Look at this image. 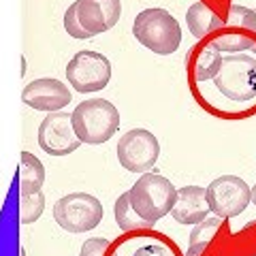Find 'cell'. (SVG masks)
Here are the masks:
<instances>
[{
  "mask_svg": "<svg viewBox=\"0 0 256 256\" xmlns=\"http://www.w3.org/2000/svg\"><path fill=\"white\" fill-rule=\"evenodd\" d=\"M190 60L194 88L214 82L228 100L250 102L256 98V50L222 54L212 43H203Z\"/></svg>",
  "mask_w": 256,
  "mask_h": 256,
  "instance_id": "cell-1",
  "label": "cell"
},
{
  "mask_svg": "<svg viewBox=\"0 0 256 256\" xmlns=\"http://www.w3.org/2000/svg\"><path fill=\"white\" fill-rule=\"evenodd\" d=\"M107 256H182V252L169 237L143 228L118 237L109 246Z\"/></svg>",
  "mask_w": 256,
  "mask_h": 256,
  "instance_id": "cell-12",
  "label": "cell"
},
{
  "mask_svg": "<svg viewBox=\"0 0 256 256\" xmlns=\"http://www.w3.org/2000/svg\"><path fill=\"white\" fill-rule=\"evenodd\" d=\"M73 98V94L68 92L66 84H62L60 79L54 77H41L30 82L22 92V100L28 107L36 109V111H60L64 109Z\"/></svg>",
  "mask_w": 256,
  "mask_h": 256,
  "instance_id": "cell-14",
  "label": "cell"
},
{
  "mask_svg": "<svg viewBox=\"0 0 256 256\" xmlns=\"http://www.w3.org/2000/svg\"><path fill=\"white\" fill-rule=\"evenodd\" d=\"M175 222L180 224H198L207 218L210 205H207L205 188L201 186H184L175 194V203L169 212Z\"/></svg>",
  "mask_w": 256,
  "mask_h": 256,
  "instance_id": "cell-15",
  "label": "cell"
},
{
  "mask_svg": "<svg viewBox=\"0 0 256 256\" xmlns=\"http://www.w3.org/2000/svg\"><path fill=\"white\" fill-rule=\"evenodd\" d=\"M175 194H178V188L171 184V180L152 171L143 173L132 184V188L128 190V198H130L134 212L146 222H150L152 226L171 212L175 203Z\"/></svg>",
  "mask_w": 256,
  "mask_h": 256,
  "instance_id": "cell-5",
  "label": "cell"
},
{
  "mask_svg": "<svg viewBox=\"0 0 256 256\" xmlns=\"http://www.w3.org/2000/svg\"><path fill=\"white\" fill-rule=\"evenodd\" d=\"M111 242L109 239H100V237H92L82 246L79 250V256H107Z\"/></svg>",
  "mask_w": 256,
  "mask_h": 256,
  "instance_id": "cell-21",
  "label": "cell"
},
{
  "mask_svg": "<svg viewBox=\"0 0 256 256\" xmlns=\"http://www.w3.org/2000/svg\"><path fill=\"white\" fill-rule=\"evenodd\" d=\"M75 134L86 146H102L120 128V111L105 98H90L75 107L70 114Z\"/></svg>",
  "mask_w": 256,
  "mask_h": 256,
  "instance_id": "cell-3",
  "label": "cell"
},
{
  "mask_svg": "<svg viewBox=\"0 0 256 256\" xmlns=\"http://www.w3.org/2000/svg\"><path fill=\"white\" fill-rule=\"evenodd\" d=\"M54 220L62 230L68 233H86L94 230L102 220V203L88 192H73L56 201Z\"/></svg>",
  "mask_w": 256,
  "mask_h": 256,
  "instance_id": "cell-7",
  "label": "cell"
},
{
  "mask_svg": "<svg viewBox=\"0 0 256 256\" xmlns=\"http://www.w3.org/2000/svg\"><path fill=\"white\" fill-rule=\"evenodd\" d=\"M132 34L146 50L158 56H169L178 52L182 43V28L169 11L152 6L143 9L132 24Z\"/></svg>",
  "mask_w": 256,
  "mask_h": 256,
  "instance_id": "cell-4",
  "label": "cell"
},
{
  "mask_svg": "<svg viewBox=\"0 0 256 256\" xmlns=\"http://www.w3.org/2000/svg\"><path fill=\"white\" fill-rule=\"evenodd\" d=\"M250 203H254V205H256V184L250 188Z\"/></svg>",
  "mask_w": 256,
  "mask_h": 256,
  "instance_id": "cell-22",
  "label": "cell"
},
{
  "mask_svg": "<svg viewBox=\"0 0 256 256\" xmlns=\"http://www.w3.org/2000/svg\"><path fill=\"white\" fill-rule=\"evenodd\" d=\"M210 212L222 220L242 214L250 203V186L237 175H220L205 190Z\"/></svg>",
  "mask_w": 256,
  "mask_h": 256,
  "instance_id": "cell-11",
  "label": "cell"
},
{
  "mask_svg": "<svg viewBox=\"0 0 256 256\" xmlns=\"http://www.w3.org/2000/svg\"><path fill=\"white\" fill-rule=\"evenodd\" d=\"M235 252L237 256H256V220L248 222L242 233L235 235Z\"/></svg>",
  "mask_w": 256,
  "mask_h": 256,
  "instance_id": "cell-20",
  "label": "cell"
},
{
  "mask_svg": "<svg viewBox=\"0 0 256 256\" xmlns=\"http://www.w3.org/2000/svg\"><path fill=\"white\" fill-rule=\"evenodd\" d=\"M114 216H116V222H118L120 230H124V233L152 228V224L146 222L137 212H134V207L130 205V198H128V192H124V194H120V196L116 198Z\"/></svg>",
  "mask_w": 256,
  "mask_h": 256,
  "instance_id": "cell-18",
  "label": "cell"
},
{
  "mask_svg": "<svg viewBox=\"0 0 256 256\" xmlns=\"http://www.w3.org/2000/svg\"><path fill=\"white\" fill-rule=\"evenodd\" d=\"M82 146L66 111H52L38 126V148L50 156H68Z\"/></svg>",
  "mask_w": 256,
  "mask_h": 256,
  "instance_id": "cell-13",
  "label": "cell"
},
{
  "mask_svg": "<svg viewBox=\"0 0 256 256\" xmlns=\"http://www.w3.org/2000/svg\"><path fill=\"white\" fill-rule=\"evenodd\" d=\"M66 77L75 92H100L111 82V62L98 52H77L66 64Z\"/></svg>",
  "mask_w": 256,
  "mask_h": 256,
  "instance_id": "cell-8",
  "label": "cell"
},
{
  "mask_svg": "<svg viewBox=\"0 0 256 256\" xmlns=\"http://www.w3.org/2000/svg\"><path fill=\"white\" fill-rule=\"evenodd\" d=\"M254 13H256V9H254Z\"/></svg>",
  "mask_w": 256,
  "mask_h": 256,
  "instance_id": "cell-23",
  "label": "cell"
},
{
  "mask_svg": "<svg viewBox=\"0 0 256 256\" xmlns=\"http://www.w3.org/2000/svg\"><path fill=\"white\" fill-rule=\"evenodd\" d=\"M186 22H188V30L192 32V36L203 41V38L212 36L214 32H218L222 28V18L216 13L210 4L205 2H194L186 13Z\"/></svg>",
  "mask_w": 256,
  "mask_h": 256,
  "instance_id": "cell-16",
  "label": "cell"
},
{
  "mask_svg": "<svg viewBox=\"0 0 256 256\" xmlns=\"http://www.w3.org/2000/svg\"><path fill=\"white\" fill-rule=\"evenodd\" d=\"M45 182V166L34 154L22 152V162H20V196L24 194H34L41 192Z\"/></svg>",
  "mask_w": 256,
  "mask_h": 256,
  "instance_id": "cell-17",
  "label": "cell"
},
{
  "mask_svg": "<svg viewBox=\"0 0 256 256\" xmlns=\"http://www.w3.org/2000/svg\"><path fill=\"white\" fill-rule=\"evenodd\" d=\"M210 43L222 54L256 50V13L242 4H230L228 18L218 32H214Z\"/></svg>",
  "mask_w": 256,
  "mask_h": 256,
  "instance_id": "cell-6",
  "label": "cell"
},
{
  "mask_svg": "<svg viewBox=\"0 0 256 256\" xmlns=\"http://www.w3.org/2000/svg\"><path fill=\"white\" fill-rule=\"evenodd\" d=\"M120 15V0H75L64 13V30L73 38H92L114 28Z\"/></svg>",
  "mask_w": 256,
  "mask_h": 256,
  "instance_id": "cell-2",
  "label": "cell"
},
{
  "mask_svg": "<svg viewBox=\"0 0 256 256\" xmlns=\"http://www.w3.org/2000/svg\"><path fill=\"white\" fill-rule=\"evenodd\" d=\"M43 210H45V196L41 194V192L20 196V222L22 224L36 222L38 218H41Z\"/></svg>",
  "mask_w": 256,
  "mask_h": 256,
  "instance_id": "cell-19",
  "label": "cell"
},
{
  "mask_svg": "<svg viewBox=\"0 0 256 256\" xmlns=\"http://www.w3.org/2000/svg\"><path fill=\"white\" fill-rule=\"evenodd\" d=\"M160 156V143L154 132L146 128H132L124 132L118 143V160L130 173H148Z\"/></svg>",
  "mask_w": 256,
  "mask_h": 256,
  "instance_id": "cell-10",
  "label": "cell"
},
{
  "mask_svg": "<svg viewBox=\"0 0 256 256\" xmlns=\"http://www.w3.org/2000/svg\"><path fill=\"white\" fill-rule=\"evenodd\" d=\"M186 256H237L235 235L230 233L228 222L216 216L194 224L190 230Z\"/></svg>",
  "mask_w": 256,
  "mask_h": 256,
  "instance_id": "cell-9",
  "label": "cell"
}]
</instances>
